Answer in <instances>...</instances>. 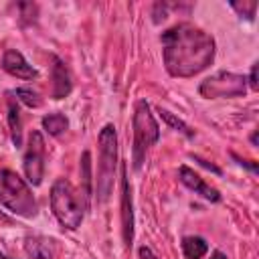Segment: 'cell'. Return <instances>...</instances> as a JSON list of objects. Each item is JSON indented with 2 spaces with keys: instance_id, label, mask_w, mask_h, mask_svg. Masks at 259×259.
<instances>
[{
  "instance_id": "cell-1",
  "label": "cell",
  "mask_w": 259,
  "mask_h": 259,
  "mask_svg": "<svg viewBox=\"0 0 259 259\" xmlns=\"http://www.w3.org/2000/svg\"><path fill=\"white\" fill-rule=\"evenodd\" d=\"M214 38L190 22L174 24L162 32V57L172 77L188 79L202 73L214 61Z\"/></svg>"
},
{
  "instance_id": "cell-2",
  "label": "cell",
  "mask_w": 259,
  "mask_h": 259,
  "mask_svg": "<svg viewBox=\"0 0 259 259\" xmlns=\"http://www.w3.org/2000/svg\"><path fill=\"white\" fill-rule=\"evenodd\" d=\"M51 208H53L55 219L65 229L75 231L83 223L87 202H85L83 194H79V190L69 180L59 178L51 186Z\"/></svg>"
},
{
  "instance_id": "cell-3",
  "label": "cell",
  "mask_w": 259,
  "mask_h": 259,
  "mask_svg": "<svg viewBox=\"0 0 259 259\" xmlns=\"http://www.w3.org/2000/svg\"><path fill=\"white\" fill-rule=\"evenodd\" d=\"M0 204L22 219H32L38 212V204L28 182L8 168H0Z\"/></svg>"
},
{
  "instance_id": "cell-4",
  "label": "cell",
  "mask_w": 259,
  "mask_h": 259,
  "mask_svg": "<svg viewBox=\"0 0 259 259\" xmlns=\"http://www.w3.org/2000/svg\"><path fill=\"white\" fill-rule=\"evenodd\" d=\"M99 146V162H97V178H95V194L97 202H105L113 192L115 168H117V134L111 123H105L97 136Z\"/></svg>"
},
{
  "instance_id": "cell-5",
  "label": "cell",
  "mask_w": 259,
  "mask_h": 259,
  "mask_svg": "<svg viewBox=\"0 0 259 259\" xmlns=\"http://www.w3.org/2000/svg\"><path fill=\"white\" fill-rule=\"evenodd\" d=\"M160 138V127L158 121L148 105V101L140 99L134 109V168L140 170L144 164V158L148 150L158 142Z\"/></svg>"
},
{
  "instance_id": "cell-6",
  "label": "cell",
  "mask_w": 259,
  "mask_h": 259,
  "mask_svg": "<svg viewBox=\"0 0 259 259\" xmlns=\"http://www.w3.org/2000/svg\"><path fill=\"white\" fill-rule=\"evenodd\" d=\"M198 93L206 99L243 97L247 93V79L243 75H237L231 71H219V73L206 77L198 85Z\"/></svg>"
},
{
  "instance_id": "cell-7",
  "label": "cell",
  "mask_w": 259,
  "mask_h": 259,
  "mask_svg": "<svg viewBox=\"0 0 259 259\" xmlns=\"http://www.w3.org/2000/svg\"><path fill=\"white\" fill-rule=\"evenodd\" d=\"M22 168L26 182L32 186H38L45 178V138L38 130H32L28 134V142L22 156Z\"/></svg>"
},
{
  "instance_id": "cell-8",
  "label": "cell",
  "mask_w": 259,
  "mask_h": 259,
  "mask_svg": "<svg viewBox=\"0 0 259 259\" xmlns=\"http://www.w3.org/2000/svg\"><path fill=\"white\" fill-rule=\"evenodd\" d=\"M2 69L16 77V79H22V81H32L38 77V71L24 59V55L16 49H8L4 55H2Z\"/></svg>"
},
{
  "instance_id": "cell-9",
  "label": "cell",
  "mask_w": 259,
  "mask_h": 259,
  "mask_svg": "<svg viewBox=\"0 0 259 259\" xmlns=\"http://www.w3.org/2000/svg\"><path fill=\"white\" fill-rule=\"evenodd\" d=\"M121 231H123V241L130 247L134 241V210H132V190L125 176V164L121 166Z\"/></svg>"
},
{
  "instance_id": "cell-10",
  "label": "cell",
  "mask_w": 259,
  "mask_h": 259,
  "mask_svg": "<svg viewBox=\"0 0 259 259\" xmlns=\"http://www.w3.org/2000/svg\"><path fill=\"white\" fill-rule=\"evenodd\" d=\"M178 176H180V182H182L184 186H188L190 190H194V192L200 194L202 198H206V200H210V202H219V200H221L219 190L212 188L210 184H206L204 178H200V176H198L194 170H190L188 166H180Z\"/></svg>"
},
{
  "instance_id": "cell-11",
  "label": "cell",
  "mask_w": 259,
  "mask_h": 259,
  "mask_svg": "<svg viewBox=\"0 0 259 259\" xmlns=\"http://www.w3.org/2000/svg\"><path fill=\"white\" fill-rule=\"evenodd\" d=\"M51 61H53V67H51V77H53L51 97L53 99H65L71 93V89H73L71 75H69L65 63L59 57H51Z\"/></svg>"
},
{
  "instance_id": "cell-12",
  "label": "cell",
  "mask_w": 259,
  "mask_h": 259,
  "mask_svg": "<svg viewBox=\"0 0 259 259\" xmlns=\"http://www.w3.org/2000/svg\"><path fill=\"white\" fill-rule=\"evenodd\" d=\"M24 251L30 259H55L57 257L55 241L42 235H28L24 239Z\"/></svg>"
},
{
  "instance_id": "cell-13",
  "label": "cell",
  "mask_w": 259,
  "mask_h": 259,
  "mask_svg": "<svg viewBox=\"0 0 259 259\" xmlns=\"http://www.w3.org/2000/svg\"><path fill=\"white\" fill-rule=\"evenodd\" d=\"M8 127H10V138L16 148L22 146V121H20V109H18V99L8 97Z\"/></svg>"
},
{
  "instance_id": "cell-14",
  "label": "cell",
  "mask_w": 259,
  "mask_h": 259,
  "mask_svg": "<svg viewBox=\"0 0 259 259\" xmlns=\"http://www.w3.org/2000/svg\"><path fill=\"white\" fill-rule=\"evenodd\" d=\"M182 253L186 259H202L208 253V245L202 237H184L182 239Z\"/></svg>"
},
{
  "instance_id": "cell-15",
  "label": "cell",
  "mask_w": 259,
  "mask_h": 259,
  "mask_svg": "<svg viewBox=\"0 0 259 259\" xmlns=\"http://www.w3.org/2000/svg\"><path fill=\"white\" fill-rule=\"evenodd\" d=\"M69 127V119L65 113L61 111H55V113H49L42 117V130L55 138H59L61 134H65V130Z\"/></svg>"
},
{
  "instance_id": "cell-16",
  "label": "cell",
  "mask_w": 259,
  "mask_h": 259,
  "mask_svg": "<svg viewBox=\"0 0 259 259\" xmlns=\"http://www.w3.org/2000/svg\"><path fill=\"white\" fill-rule=\"evenodd\" d=\"M160 115H162V119H164L170 127H174L176 132H180V134H184V136H188V138H192V136H194V132H192V130H190V127H188L180 117H176L174 113H170L168 109H160Z\"/></svg>"
},
{
  "instance_id": "cell-17",
  "label": "cell",
  "mask_w": 259,
  "mask_h": 259,
  "mask_svg": "<svg viewBox=\"0 0 259 259\" xmlns=\"http://www.w3.org/2000/svg\"><path fill=\"white\" fill-rule=\"evenodd\" d=\"M14 95H16L18 101H22V103L28 105V107H38V105H40L38 93L32 91V89H28V87H18V89L14 91Z\"/></svg>"
},
{
  "instance_id": "cell-18",
  "label": "cell",
  "mask_w": 259,
  "mask_h": 259,
  "mask_svg": "<svg viewBox=\"0 0 259 259\" xmlns=\"http://www.w3.org/2000/svg\"><path fill=\"white\" fill-rule=\"evenodd\" d=\"M231 8L239 12V16L247 18V20H255V10H257V2L251 0V2H231Z\"/></svg>"
},
{
  "instance_id": "cell-19",
  "label": "cell",
  "mask_w": 259,
  "mask_h": 259,
  "mask_svg": "<svg viewBox=\"0 0 259 259\" xmlns=\"http://www.w3.org/2000/svg\"><path fill=\"white\" fill-rule=\"evenodd\" d=\"M249 85H251V89L253 91H257V63H253V67H251V73H249Z\"/></svg>"
},
{
  "instance_id": "cell-20",
  "label": "cell",
  "mask_w": 259,
  "mask_h": 259,
  "mask_svg": "<svg viewBox=\"0 0 259 259\" xmlns=\"http://www.w3.org/2000/svg\"><path fill=\"white\" fill-rule=\"evenodd\" d=\"M140 257H142V259H156V255H154L148 247H140Z\"/></svg>"
},
{
  "instance_id": "cell-21",
  "label": "cell",
  "mask_w": 259,
  "mask_h": 259,
  "mask_svg": "<svg viewBox=\"0 0 259 259\" xmlns=\"http://www.w3.org/2000/svg\"><path fill=\"white\" fill-rule=\"evenodd\" d=\"M210 259H227V257H225V255H223L221 251H214V253L210 255Z\"/></svg>"
},
{
  "instance_id": "cell-22",
  "label": "cell",
  "mask_w": 259,
  "mask_h": 259,
  "mask_svg": "<svg viewBox=\"0 0 259 259\" xmlns=\"http://www.w3.org/2000/svg\"><path fill=\"white\" fill-rule=\"evenodd\" d=\"M0 259H10V257H6L4 253H0Z\"/></svg>"
}]
</instances>
